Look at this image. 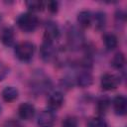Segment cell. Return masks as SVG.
Returning a JSON list of instances; mask_svg holds the SVG:
<instances>
[{
    "label": "cell",
    "instance_id": "6da1fadb",
    "mask_svg": "<svg viewBox=\"0 0 127 127\" xmlns=\"http://www.w3.org/2000/svg\"><path fill=\"white\" fill-rule=\"evenodd\" d=\"M19 29L25 33H33L39 26V19L32 12L22 13L16 20Z\"/></svg>",
    "mask_w": 127,
    "mask_h": 127
},
{
    "label": "cell",
    "instance_id": "7a4b0ae2",
    "mask_svg": "<svg viewBox=\"0 0 127 127\" xmlns=\"http://www.w3.org/2000/svg\"><path fill=\"white\" fill-rule=\"evenodd\" d=\"M35 49H36L35 45L32 42L24 41L16 45L14 53H15L16 58L19 61L23 63H28L33 59L34 54H35Z\"/></svg>",
    "mask_w": 127,
    "mask_h": 127
},
{
    "label": "cell",
    "instance_id": "3957f363",
    "mask_svg": "<svg viewBox=\"0 0 127 127\" xmlns=\"http://www.w3.org/2000/svg\"><path fill=\"white\" fill-rule=\"evenodd\" d=\"M120 84V77L113 73H104L100 78V85L103 90L110 91L114 90Z\"/></svg>",
    "mask_w": 127,
    "mask_h": 127
},
{
    "label": "cell",
    "instance_id": "277c9868",
    "mask_svg": "<svg viewBox=\"0 0 127 127\" xmlns=\"http://www.w3.org/2000/svg\"><path fill=\"white\" fill-rule=\"evenodd\" d=\"M40 56L44 62H52L56 57V48L54 46V42L44 40L40 48Z\"/></svg>",
    "mask_w": 127,
    "mask_h": 127
},
{
    "label": "cell",
    "instance_id": "5b68a950",
    "mask_svg": "<svg viewBox=\"0 0 127 127\" xmlns=\"http://www.w3.org/2000/svg\"><path fill=\"white\" fill-rule=\"evenodd\" d=\"M55 122H56V115L51 109L43 110L39 114L37 120L39 127H54Z\"/></svg>",
    "mask_w": 127,
    "mask_h": 127
},
{
    "label": "cell",
    "instance_id": "8992f818",
    "mask_svg": "<svg viewBox=\"0 0 127 127\" xmlns=\"http://www.w3.org/2000/svg\"><path fill=\"white\" fill-rule=\"evenodd\" d=\"M112 107L116 115L123 116L127 112V99L124 95L118 94L112 100Z\"/></svg>",
    "mask_w": 127,
    "mask_h": 127
},
{
    "label": "cell",
    "instance_id": "52a82bcc",
    "mask_svg": "<svg viewBox=\"0 0 127 127\" xmlns=\"http://www.w3.org/2000/svg\"><path fill=\"white\" fill-rule=\"evenodd\" d=\"M60 36V29L59 26L53 22V21H48L45 25V32H44V40L54 42L57 40Z\"/></svg>",
    "mask_w": 127,
    "mask_h": 127
},
{
    "label": "cell",
    "instance_id": "ba28073f",
    "mask_svg": "<svg viewBox=\"0 0 127 127\" xmlns=\"http://www.w3.org/2000/svg\"><path fill=\"white\" fill-rule=\"evenodd\" d=\"M67 39L70 47L73 48H79L83 43V35L75 27H71L67 31Z\"/></svg>",
    "mask_w": 127,
    "mask_h": 127
},
{
    "label": "cell",
    "instance_id": "9c48e42d",
    "mask_svg": "<svg viewBox=\"0 0 127 127\" xmlns=\"http://www.w3.org/2000/svg\"><path fill=\"white\" fill-rule=\"evenodd\" d=\"M36 112L35 106L30 102H23L18 107V115L23 120H30L34 117Z\"/></svg>",
    "mask_w": 127,
    "mask_h": 127
},
{
    "label": "cell",
    "instance_id": "30bf717a",
    "mask_svg": "<svg viewBox=\"0 0 127 127\" xmlns=\"http://www.w3.org/2000/svg\"><path fill=\"white\" fill-rule=\"evenodd\" d=\"M64 96L61 91H54L50 93L47 99L48 105L51 108V110L52 109L56 110L62 107V105L64 104Z\"/></svg>",
    "mask_w": 127,
    "mask_h": 127
},
{
    "label": "cell",
    "instance_id": "8fae6325",
    "mask_svg": "<svg viewBox=\"0 0 127 127\" xmlns=\"http://www.w3.org/2000/svg\"><path fill=\"white\" fill-rule=\"evenodd\" d=\"M0 40L2 44L6 47H12L15 43V33L13 28L5 27L0 33Z\"/></svg>",
    "mask_w": 127,
    "mask_h": 127
},
{
    "label": "cell",
    "instance_id": "7c38bea8",
    "mask_svg": "<svg viewBox=\"0 0 127 127\" xmlns=\"http://www.w3.org/2000/svg\"><path fill=\"white\" fill-rule=\"evenodd\" d=\"M76 83L78 86L80 87H88L92 84L93 82V77L92 74L88 71V70H83L80 71L77 75H76Z\"/></svg>",
    "mask_w": 127,
    "mask_h": 127
},
{
    "label": "cell",
    "instance_id": "4fadbf2b",
    "mask_svg": "<svg viewBox=\"0 0 127 127\" xmlns=\"http://www.w3.org/2000/svg\"><path fill=\"white\" fill-rule=\"evenodd\" d=\"M1 96H2L3 100L6 102H13L18 98L19 90L15 86H6L2 90Z\"/></svg>",
    "mask_w": 127,
    "mask_h": 127
},
{
    "label": "cell",
    "instance_id": "5bb4252c",
    "mask_svg": "<svg viewBox=\"0 0 127 127\" xmlns=\"http://www.w3.org/2000/svg\"><path fill=\"white\" fill-rule=\"evenodd\" d=\"M77 23L82 28H88L92 24V14L89 11L83 10L77 14Z\"/></svg>",
    "mask_w": 127,
    "mask_h": 127
},
{
    "label": "cell",
    "instance_id": "9a60e30c",
    "mask_svg": "<svg viewBox=\"0 0 127 127\" xmlns=\"http://www.w3.org/2000/svg\"><path fill=\"white\" fill-rule=\"evenodd\" d=\"M103 43L108 51H112L118 46V39L114 34L107 33L103 36Z\"/></svg>",
    "mask_w": 127,
    "mask_h": 127
},
{
    "label": "cell",
    "instance_id": "2e32d148",
    "mask_svg": "<svg viewBox=\"0 0 127 127\" xmlns=\"http://www.w3.org/2000/svg\"><path fill=\"white\" fill-rule=\"evenodd\" d=\"M92 23H94L95 28L97 30H101L105 27L106 24V15L104 12H96L94 15H92Z\"/></svg>",
    "mask_w": 127,
    "mask_h": 127
},
{
    "label": "cell",
    "instance_id": "e0dca14e",
    "mask_svg": "<svg viewBox=\"0 0 127 127\" xmlns=\"http://www.w3.org/2000/svg\"><path fill=\"white\" fill-rule=\"evenodd\" d=\"M110 63H111V65L114 68H116V69L122 68L125 65V56H124V54L122 52H117L113 56V58L111 59Z\"/></svg>",
    "mask_w": 127,
    "mask_h": 127
},
{
    "label": "cell",
    "instance_id": "ac0fdd59",
    "mask_svg": "<svg viewBox=\"0 0 127 127\" xmlns=\"http://www.w3.org/2000/svg\"><path fill=\"white\" fill-rule=\"evenodd\" d=\"M110 104H111V102H110V99L108 97L103 96V97L99 98L97 101V104H96V108H97L98 113L104 114L108 110V108L110 107Z\"/></svg>",
    "mask_w": 127,
    "mask_h": 127
},
{
    "label": "cell",
    "instance_id": "d6986e66",
    "mask_svg": "<svg viewBox=\"0 0 127 127\" xmlns=\"http://www.w3.org/2000/svg\"><path fill=\"white\" fill-rule=\"evenodd\" d=\"M26 6L32 12H40V11H42L44 9L45 4L42 1L32 0V1H27L26 2Z\"/></svg>",
    "mask_w": 127,
    "mask_h": 127
},
{
    "label": "cell",
    "instance_id": "ffe728a7",
    "mask_svg": "<svg viewBox=\"0 0 127 127\" xmlns=\"http://www.w3.org/2000/svg\"><path fill=\"white\" fill-rule=\"evenodd\" d=\"M87 127H108V124L101 117H93L88 121Z\"/></svg>",
    "mask_w": 127,
    "mask_h": 127
},
{
    "label": "cell",
    "instance_id": "44dd1931",
    "mask_svg": "<svg viewBox=\"0 0 127 127\" xmlns=\"http://www.w3.org/2000/svg\"><path fill=\"white\" fill-rule=\"evenodd\" d=\"M62 127H78V123L73 116H66L62 122Z\"/></svg>",
    "mask_w": 127,
    "mask_h": 127
},
{
    "label": "cell",
    "instance_id": "7402d4cb",
    "mask_svg": "<svg viewBox=\"0 0 127 127\" xmlns=\"http://www.w3.org/2000/svg\"><path fill=\"white\" fill-rule=\"evenodd\" d=\"M8 72H9L8 66L5 64L4 62H2V61L0 60V81H2V80L7 76Z\"/></svg>",
    "mask_w": 127,
    "mask_h": 127
},
{
    "label": "cell",
    "instance_id": "603a6c76",
    "mask_svg": "<svg viewBox=\"0 0 127 127\" xmlns=\"http://www.w3.org/2000/svg\"><path fill=\"white\" fill-rule=\"evenodd\" d=\"M47 7H48V10L51 13H57L59 11V2H57V1H49L47 3Z\"/></svg>",
    "mask_w": 127,
    "mask_h": 127
},
{
    "label": "cell",
    "instance_id": "cb8c5ba5",
    "mask_svg": "<svg viewBox=\"0 0 127 127\" xmlns=\"http://www.w3.org/2000/svg\"><path fill=\"white\" fill-rule=\"evenodd\" d=\"M3 127H22V126L18 121L13 120V119H9V120L5 121Z\"/></svg>",
    "mask_w": 127,
    "mask_h": 127
},
{
    "label": "cell",
    "instance_id": "d4e9b609",
    "mask_svg": "<svg viewBox=\"0 0 127 127\" xmlns=\"http://www.w3.org/2000/svg\"><path fill=\"white\" fill-rule=\"evenodd\" d=\"M1 110H2V107H1V105H0V113H1Z\"/></svg>",
    "mask_w": 127,
    "mask_h": 127
}]
</instances>
